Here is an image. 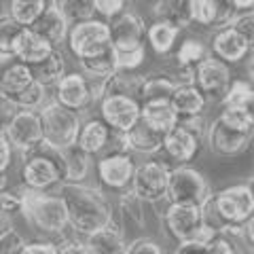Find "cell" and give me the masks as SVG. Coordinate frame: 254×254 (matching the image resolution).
Segmentation results:
<instances>
[{"label":"cell","mask_w":254,"mask_h":254,"mask_svg":"<svg viewBox=\"0 0 254 254\" xmlns=\"http://www.w3.org/2000/svg\"><path fill=\"white\" fill-rule=\"evenodd\" d=\"M237 254H252V252H246V250H240V252H237Z\"/></svg>","instance_id":"58"},{"label":"cell","mask_w":254,"mask_h":254,"mask_svg":"<svg viewBox=\"0 0 254 254\" xmlns=\"http://www.w3.org/2000/svg\"><path fill=\"white\" fill-rule=\"evenodd\" d=\"M110 127L102 121V119H87L81 121V129H78L76 146H81L87 155H100L102 150H106L108 138H110Z\"/></svg>","instance_id":"25"},{"label":"cell","mask_w":254,"mask_h":254,"mask_svg":"<svg viewBox=\"0 0 254 254\" xmlns=\"http://www.w3.org/2000/svg\"><path fill=\"white\" fill-rule=\"evenodd\" d=\"M187 11L190 23L214 30L229 26L240 13L235 9L233 0H187Z\"/></svg>","instance_id":"16"},{"label":"cell","mask_w":254,"mask_h":254,"mask_svg":"<svg viewBox=\"0 0 254 254\" xmlns=\"http://www.w3.org/2000/svg\"><path fill=\"white\" fill-rule=\"evenodd\" d=\"M32 81H34V74H32L28 64L13 60L6 64V68L0 72V91L4 95H13V93L21 91L23 87H28Z\"/></svg>","instance_id":"33"},{"label":"cell","mask_w":254,"mask_h":254,"mask_svg":"<svg viewBox=\"0 0 254 254\" xmlns=\"http://www.w3.org/2000/svg\"><path fill=\"white\" fill-rule=\"evenodd\" d=\"M229 26L235 28L242 36L248 38L250 43L254 41V13H252V9L250 11H240L233 17V21L229 23Z\"/></svg>","instance_id":"48"},{"label":"cell","mask_w":254,"mask_h":254,"mask_svg":"<svg viewBox=\"0 0 254 254\" xmlns=\"http://www.w3.org/2000/svg\"><path fill=\"white\" fill-rule=\"evenodd\" d=\"M85 244L91 254H127L125 231L115 220L98 231L85 235Z\"/></svg>","instance_id":"21"},{"label":"cell","mask_w":254,"mask_h":254,"mask_svg":"<svg viewBox=\"0 0 254 254\" xmlns=\"http://www.w3.org/2000/svg\"><path fill=\"white\" fill-rule=\"evenodd\" d=\"M23 244H26L23 235L11 229V231H6L0 237V254H21Z\"/></svg>","instance_id":"49"},{"label":"cell","mask_w":254,"mask_h":254,"mask_svg":"<svg viewBox=\"0 0 254 254\" xmlns=\"http://www.w3.org/2000/svg\"><path fill=\"white\" fill-rule=\"evenodd\" d=\"M64 182V153L41 140L23 155L21 163V187L32 190L51 193Z\"/></svg>","instance_id":"3"},{"label":"cell","mask_w":254,"mask_h":254,"mask_svg":"<svg viewBox=\"0 0 254 254\" xmlns=\"http://www.w3.org/2000/svg\"><path fill=\"white\" fill-rule=\"evenodd\" d=\"M68 49L76 60L91 58V55L104 51L110 45V30L108 21L104 19H83L70 26L66 36Z\"/></svg>","instance_id":"8"},{"label":"cell","mask_w":254,"mask_h":254,"mask_svg":"<svg viewBox=\"0 0 254 254\" xmlns=\"http://www.w3.org/2000/svg\"><path fill=\"white\" fill-rule=\"evenodd\" d=\"M174 254H205V244L199 242H182L176 246Z\"/></svg>","instance_id":"54"},{"label":"cell","mask_w":254,"mask_h":254,"mask_svg":"<svg viewBox=\"0 0 254 254\" xmlns=\"http://www.w3.org/2000/svg\"><path fill=\"white\" fill-rule=\"evenodd\" d=\"M43 127V140L55 148H68L76 144L78 129H81V117L76 110H70L58 102H47L38 108Z\"/></svg>","instance_id":"6"},{"label":"cell","mask_w":254,"mask_h":254,"mask_svg":"<svg viewBox=\"0 0 254 254\" xmlns=\"http://www.w3.org/2000/svg\"><path fill=\"white\" fill-rule=\"evenodd\" d=\"M68 214V227L78 235H89L115 220L113 203L104 190L85 182H62L55 189Z\"/></svg>","instance_id":"1"},{"label":"cell","mask_w":254,"mask_h":254,"mask_svg":"<svg viewBox=\"0 0 254 254\" xmlns=\"http://www.w3.org/2000/svg\"><path fill=\"white\" fill-rule=\"evenodd\" d=\"M64 153V182H85L91 170V155H87L81 146L62 148Z\"/></svg>","instance_id":"29"},{"label":"cell","mask_w":254,"mask_h":254,"mask_svg":"<svg viewBox=\"0 0 254 254\" xmlns=\"http://www.w3.org/2000/svg\"><path fill=\"white\" fill-rule=\"evenodd\" d=\"M0 210L6 212L9 216L21 214V187L0 190Z\"/></svg>","instance_id":"46"},{"label":"cell","mask_w":254,"mask_h":254,"mask_svg":"<svg viewBox=\"0 0 254 254\" xmlns=\"http://www.w3.org/2000/svg\"><path fill=\"white\" fill-rule=\"evenodd\" d=\"M51 4L68 19V23L95 17L93 0H51Z\"/></svg>","instance_id":"40"},{"label":"cell","mask_w":254,"mask_h":254,"mask_svg":"<svg viewBox=\"0 0 254 254\" xmlns=\"http://www.w3.org/2000/svg\"><path fill=\"white\" fill-rule=\"evenodd\" d=\"M210 193L212 190H210L208 180H205V176L199 170L190 168L187 163L170 168L168 190H165V197L170 201L201 205L210 197Z\"/></svg>","instance_id":"7"},{"label":"cell","mask_w":254,"mask_h":254,"mask_svg":"<svg viewBox=\"0 0 254 254\" xmlns=\"http://www.w3.org/2000/svg\"><path fill=\"white\" fill-rule=\"evenodd\" d=\"M21 214L36 231L62 235L68 229V214L64 208L62 197L51 190H32L21 187Z\"/></svg>","instance_id":"4"},{"label":"cell","mask_w":254,"mask_h":254,"mask_svg":"<svg viewBox=\"0 0 254 254\" xmlns=\"http://www.w3.org/2000/svg\"><path fill=\"white\" fill-rule=\"evenodd\" d=\"M210 53V47L197 41V38H185L180 45L176 53H174V60H176L178 66H189V68H195L205 55Z\"/></svg>","instance_id":"39"},{"label":"cell","mask_w":254,"mask_h":254,"mask_svg":"<svg viewBox=\"0 0 254 254\" xmlns=\"http://www.w3.org/2000/svg\"><path fill=\"white\" fill-rule=\"evenodd\" d=\"M233 4H235L237 11H250L252 4H254V0H233Z\"/></svg>","instance_id":"56"},{"label":"cell","mask_w":254,"mask_h":254,"mask_svg":"<svg viewBox=\"0 0 254 254\" xmlns=\"http://www.w3.org/2000/svg\"><path fill=\"white\" fill-rule=\"evenodd\" d=\"M55 246H58V254H91L87 244L81 240H74V237H66L64 242Z\"/></svg>","instance_id":"50"},{"label":"cell","mask_w":254,"mask_h":254,"mask_svg":"<svg viewBox=\"0 0 254 254\" xmlns=\"http://www.w3.org/2000/svg\"><path fill=\"white\" fill-rule=\"evenodd\" d=\"M203 218L210 227L229 237H242L244 222L254 218V190L248 182L231 185L201 203Z\"/></svg>","instance_id":"2"},{"label":"cell","mask_w":254,"mask_h":254,"mask_svg":"<svg viewBox=\"0 0 254 254\" xmlns=\"http://www.w3.org/2000/svg\"><path fill=\"white\" fill-rule=\"evenodd\" d=\"M218 119L227 127L237 131H254V113L252 110H242V108H222Z\"/></svg>","instance_id":"42"},{"label":"cell","mask_w":254,"mask_h":254,"mask_svg":"<svg viewBox=\"0 0 254 254\" xmlns=\"http://www.w3.org/2000/svg\"><path fill=\"white\" fill-rule=\"evenodd\" d=\"M146 60V45L131 51H117V66L119 70H136Z\"/></svg>","instance_id":"43"},{"label":"cell","mask_w":254,"mask_h":254,"mask_svg":"<svg viewBox=\"0 0 254 254\" xmlns=\"http://www.w3.org/2000/svg\"><path fill=\"white\" fill-rule=\"evenodd\" d=\"M133 170H136V161H133L131 153H106L95 163L98 180L108 190H115V193L129 189Z\"/></svg>","instance_id":"12"},{"label":"cell","mask_w":254,"mask_h":254,"mask_svg":"<svg viewBox=\"0 0 254 254\" xmlns=\"http://www.w3.org/2000/svg\"><path fill=\"white\" fill-rule=\"evenodd\" d=\"M21 254H58V246L53 242H30L23 244Z\"/></svg>","instance_id":"53"},{"label":"cell","mask_w":254,"mask_h":254,"mask_svg":"<svg viewBox=\"0 0 254 254\" xmlns=\"http://www.w3.org/2000/svg\"><path fill=\"white\" fill-rule=\"evenodd\" d=\"M127 254H165V250L153 237H136L127 244Z\"/></svg>","instance_id":"47"},{"label":"cell","mask_w":254,"mask_h":254,"mask_svg":"<svg viewBox=\"0 0 254 254\" xmlns=\"http://www.w3.org/2000/svg\"><path fill=\"white\" fill-rule=\"evenodd\" d=\"M4 136L11 142L13 150H17L21 157L30 153L43 140V127H41L38 110L17 108V113L11 117L9 125L4 127Z\"/></svg>","instance_id":"10"},{"label":"cell","mask_w":254,"mask_h":254,"mask_svg":"<svg viewBox=\"0 0 254 254\" xmlns=\"http://www.w3.org/2000/svg\"><path fill=\"white\" fill-rule=\"evenodd\" d=\"M30 30H34L38 36H43L47 43H51L53 47H60L62 43H66V36H68V30H70V23L64 15L55 9L53 4H47L43 13L38 15L28 26Z\"/></svg>","instance_id":"20"},{"label":"cell","mask_w":254,"mask_h":254,"mask_svg":"<svg viewBox=\"0 0 254 254\" xmlns=\"http://www.w3.org/2000/svg\"><path fill=\"white\" fill-rule=\"evenodd\" d=\"M110 30V45L115 47V51H131L138 47L146 45L144 34H146V23L133 11H123L117 17L110 19L108 23Z\"/></svg>","instance_id":"15"},{"label":"cell","mask_w":254,"mask_h":254,"mask_svg":"<svg viewBox=\"0 0 254 254\" xmlns=\"http://www.w3.org/2000/svg\"><path fill=\"white\" fill-rule=\"evenodd\" d=\"M21 23H17L9 13L0 15V64H9L15 60V41H17Z\"/></svg>","instance_id":"37"},{"label":"cell","mask_w":254,"mask_h":254,"mask_svg":"<svg viewBox=\"0 0 254 254\" xmlns=\"http://www.w3.org/2000/svg\"><path fill=\"white\" fill-rule=\"evenodd\" d=\"M153 15L155 19L170 21L180 30L190 26L187 0H159V2H153Z\"/></svg>","instance_id":"36"},{"label":"cell","mask_w":254,"mask_h":254,"mask_svg":"<svg viewBox=\"0 0 254 254\" xmlns=\"http://www.w3.org/2000/svg\"><path fill=\"white\" fill-rule=\"evenodd\" d=\"M237 252L240 250H237L233 237H229L220 231L214 233L210 242H205V254H237Z\"/></svg>","instance_id":"44"},{"label":"cell","mask_w":254,"mask_h":254,"mask_svg":"<svg viewBox=\"0 0 254 254\" xmlns=\"http://www.w3.org/2000/svg\"><path fill=\"white\" fill-rule=\"evenodd\" d=\"M13 229V216H9L6 212L0 210V237H2L6 231H11Z\"/></svg>","instance_id":"55"},{"label":"cell","mask_w":254,"mask_h":254,"mask_svg":"<svg viewBox=\"0 0 254 254\" xmlns=\"http://www.w3.org/2000/svg\"><path fill=\"white\" fill-rule=\"evenodd\" d=\"M170 165L163 161H142L133 170V178L129 189L136 193L144 203H157L165 199L168 190Z\"/></svg>","instance_id":"9"},{"label":"cell","mask_w":254,"mask_h":254,"mask_svg":"<svg viewBox=\"0 0 254 254\" xmlns=\"http://www.w3.org/2000/svg\"><path fill=\"white\" fill-rule=\"evenodd\" d=\"M47 4H49L47 0H9V15L17 23L28 28L43 13Z\"/></svg>","instance_id":"41"},{"label":"cell","mask_w":254,"mask_h":254,"mask_svg":"<svg viewBox=\"0 0 254 254\" xmlns=\"http://www.w3.org/2000/svg\"><path fill=\"white\" fill-rule=\"evenodd\" d=\"M231 78L233 72L229 68V64L214 58L212 53H208L193 68V83L199 87V91L208 100H220L222 93L227 91L229 83H231Z\"/></svg>","instance_id":"11"},{"label":"cell","mask_w":254,"mask_h":254,"mask_svg":"<svg viewBox=\"0 0 254 254\" xmlns=\"http://www.w3.org/2000/svg\"><path fill=\"white\" fill-rule=\"evenodd\" d=\"M170 104L176 110L178 119L197 117L208 106V98L199 91V87L195 83H187V85H176V89L170 95Z\"/></svg>","instance_id":"24"},{"label":"cell","mask_w":254,"mask_h":254,"mask_svg":"<svg viewBox=\"0 0 254 254\" xmlns=\"http://www.w3.org/2000/svg\"><path fill=\"white\" fill-rule=\"evenodd\" d=\"M125 136H127L129 153H138V155H155L161 150V144H163V133L150 129L142 121H138L129 131H125Z\"/></svg>","instance_id":"26"},{"label":"cell","mask_w":254,"mask_h":254,"mask_svg":"<svg viewBox=\"0 0 254 254\" xmlns=\"http://www.w3.org/2000/svg\"><path fill=\"white\" fill-rule=\"evenodd\" d=\"M250 51H252V43L246 36H242L235 28L222 26L214 32L212 43H210V53L214 58L229 64V66L242 62Z\"/></svg>","instance_id":"18"},{"label":"cell","mask_w":254,"mask_h":254,"mask_svg":"<svg viewBox=\"0 0 254 254\" xmlns=\"http://www.w3.org/2000/svg\"><path fill=\"white\" fill-rule=\"evenodd\" d=\"M150 2H159V0H150Z\"/></svg>","instance_id":"59"},{"label":"cell","mask_w":254,"mask_h":254,"mask_svg":"<svg viewBox=\"0 0 254 254\" xmlns=\"http://www.w3.org/2000/svg\"><path fill=\"white\" fill-rule=\"evenodd\" d=\"M222 108H242V110H252L254 106V89L250 81L244 78H231L227 91L222 93Z\"/></svg>","instance_id":"34"},{"label":"cell","mask_w":254,"mask_h":254,"mask_svg":"<svg viewBox=\"0 0 254 254\" xmlns=\"http://www.w3.org/2000/svg\"><path fill=\"white\" fill-rule=\"evenodd\" d=\"M178 34H180V28H176L174 23L155 19L150 26H146L144 38L157 55H170L174 51V47H176Z\"/></svg>","instance_id":"27"},{"label":"cell","mask_w":254,"mask_h":254,"mask_svg":"<svg viewBox=\"0 0 254 254\" xmlns=\"http://www.w3.org/2000/svg\"><path fill=\"white\" fill-rule=\"evenodd\" d=\"M140 121L165 136L178 123V115L172 108L170 100H148L140 104Z\"/></svg>","instance_id":"23"},{"label":"cell","mask_w":254,"mask_h":254,"mask_svg":"<svg viewBox=\"0 0 254 254\" xmlns=\"http://www.w3.org/2000/svg\"><path fill=\"white\" fill-rule=\"evenodd\" d=\"M174 89H176V81L172 78V74L150 72L144 76V83H142L140 104L148 100H170Z\"/></svg>","instance_id":"35"},{"label":"cell","mask_w":254,"mask_h":254,"mask_svg":"<svg viewBox=\"0 0 254 254\" xmlns=\"http://www.w3.org/2000/svg\"><path fill=\"white\" fill-rule=\"evenodd\" d=\"M81 70L85 76H95V78H108L113 76L119 66H117V51L113 45H108L104 51L91 55V58H83L78 60Z\"/></svg>","instance_id":"31"},{"label":"cell","mask_w":254,"mask_h":254,"mask_svg":"<svg viewBox=\"0 0 254 254\" xmlns=\"http://www.w3.org/2000/svg\"><path fill=\"white\" fill-rule=\"evenodd\" d=\"M13 163V146L4 133H0V174H6Z\"/></svg>","instance_id":"52"},{"label":"cell","mask_w":254,"mask_h":254,"mask_svg":"<svg viewBox=\"0 0 254 254\" xmlns=\"http://www.w3.org/2000/svg\"><path fill=\"white\" fill-rule=\"evenodd\" d=\"M119 214H121V220H123V231L125 229L140 231V229L146 227L144 201H142L131 189L121 190V197H119Z\"/></svg>","instance_id":"28"},{"label":"cell","mask_w":254,"mask_h":254,"mask_svg":"<svg viewBox=\"0 0 254 254\" xmlns=\"http://www.w3.org/2000/svg\"><path fill=\"white\" fill-rule=\"evenodd\" d=\"M17 113V106L13 104V102L6 98V95L0 91V133H4V127L9 125L11 117Z\"/></svg>","instance_id":"51"},{"label":"cell","mask_w":254,"mask_h":254,"mask_svg":"<svg viewBox=\"0 0 254 254\" xmlns=\"http://www.w3.org/2000/svg\"><path fill=\"white\" fill-rule=\"evenodd\" d=\"M55 102L70 110H85L91 106V95L83 72H66L55 83Z\"/></svg>","instance_id":"19"},{"label":"cell","mask_w":254,"mask_h":254,"mask_svg":"<svg viewBox=\"0 0 254 254\" xmlns=\"http://www.w3.org/2000/svg\"><path fill=\"white\" fill-rule=\"evenodd\" d=\"M163 227L176 244H182V242L205 244L216 233V229L205 222L201 205H195V203L170 201V205L163 212Z\"/></svg>","instance_id":"5"},{"label":"cell","mask_w":254,"mask_h":254,"mask_svg":"<svg viewBox=\"0 0 254 254\" xmlns=\"http://www.w3.org/2000/svg\"><path fill=\"white\" fill-rule=\"evenodd\" d=\"M30 70L38 83H43L45 87H51L66 74V60H64V53L60 49H53L45 60L34 64V66H30Z\"/></svg>","instance_id":"32"},{"label":"cell","mask_w":254,"mask_h":254,"mask_svg":"<svg viewBox=\"0 0 254 254\" xmlns=\"http://www.w3.org/2000/svg\"><path fill=\"white\" fill-rule=\"evenodd\" d=\"M100 119L115 131H129L140 121V102L108 93L100 100Z\"/></svg>","instance_id":"13"},{"label":"cell","mask_w":254,"mask_h":254,"mask_svg":"<svg viewBox=\"0 0 254 254\" xmlns=\"http://www.w3.org/2000/svg\"><path fill=\"white\" fill-rule=\"evenodd\" d=\"M17 108H28V110H38L43 104H47V87L38 83L36 78L28 87H23L21 91L6 95Z\"/></svg>","instance_id":"38"},{"label":"cell","mask_w":254,"mask_h":254,"mask_svg":"<svg viewBox=\"0 0 254 254\" xmlns=\"http://www.w3.org/2000/svg\"><path fill=\"white\" fill-rule=\"evenodd\" d=\"M142 83H144V74H138L133 70H117L113 76L106 78L104 85V95L115 93V95H127L140 102V91Z\"/></svg>","instance_id":"30"},{"label":"cell","mask_w":254,"mask_h":254,"mask_svg":"<svg viewBox=\"0 0 254 254\" xmlns=\"http://www.w3.org/2000/svg\"><path fill=\"white\" fill-rule=\"evenodd\" d=\"M203 140L208 142V146L214 155L218 157H237L242 155L252 142V131H237L227 127L225 123L216 117L214 121L205 127Z\"/></svg>","instance_id":"14"},{"label":"cell","mask_w":254,"mask_h":254,"mask_svg":"<svg viewBox=\"0 0 254 254\" xmlns=\"http://www.w3.org/2000/svg\"><path fill=\"white\" fill-rule=\"evenodd\" d=\"M201 142L203 140L197 136V133L190 131L189 127H185L182 123H176L163 136L161 150L165 153L168 159H172V161H176L178 165H182V163L193 161V159L197 157Z\"/></svg>","instance_id":"17"},{"label":"cell","mask_w":254,"mask_h":254,"mask_svg":"<svg viewBox=\"0 0 254 254\" xmlns=\"http://www.w3.org/2000/svg\"><path fill=\"white\" fill-rule=\"evenodd\" d=\"M53 49H58V47H53L43 36H38L34 30L23 26L17 41H15V60L21 64H28V66H34V64L45 60Z\"/></svg>","instance_id":"22"},{"label":"cell","mask_w":254,"mask_h":254,"mask_svg":"<svg viewBox=\"0 0 254 254\" xmlns=\"http://www.w3.org/2000/svg\"><path fill=\"white\" fill-rule=\"evenodd\" d=\"M127 4L129 0H93V11L104 19H113L127 9Z\"/></svg>","instance_id":"45"},{"label":"cell","mask_w":254,"mask_h":254,"mask_svg":"<svg viewBox=\"0 0 254 254\" xmlns=\"http://www.w3.org/2000/svg\"><path fill=\"white\" fill-rule=\"evenodd\" d=\"M9 187V178H6V174H0V190H4Z\"/></svg>","instance_id":"57"}]
</instances>
